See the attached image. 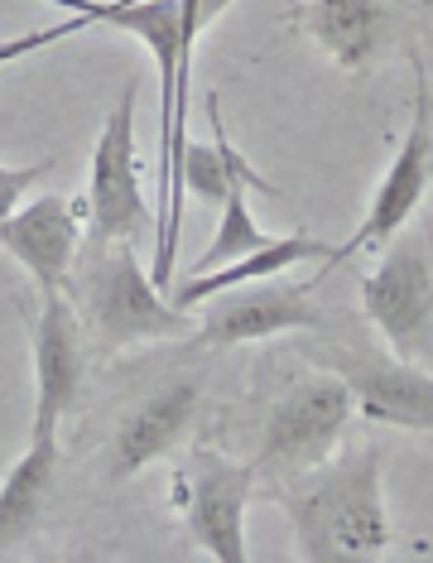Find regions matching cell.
<instances>
[{
	"label": "cell",
	"mask_w": 433,
	"mask_h": 563,
	"mask_svg": "<svg viewBox=\"0 0 433 563\" xmlns=\"http://www.w3.org/2000/svg\"><path fill=\"white\" fill-rule=\"evenodd\" d=\"M386 448L352 443L342 457H327L299 477L270 482L256 496L275 501L289 516L295 549L309 563H342V559H371L390 544L386 492Z\"/></svg>",
	"instance_id": "1"
},
{
	"label": "cell",
	"mask_w": 433,
	"mask_h": 563,
	"mask_svg": "<svg viewBox=\"0 0 433 563\" xmlns=\"http://www.w3.org/2000/svg\"><path fill=\"white\" fill-rule=\"evenodd\" d=\"M68 289L78 294V318L92 328L97 352L184 338L193 328L188 309H178L169 294L155 285V275L140 265L135 241H111V246L87 241L82 271L68 275Z\"/></svg>",
	"instance_id": "2"
},
{
	"label": "cell",
	"mask_w": 433,
	"mask_h": 563,
	"mask_svg": "<svg viewBox=\"0 0 433 563\" xmlns=\"http://www.w3.org/2000/svg\"><path fill=\"white\" fill-rule=\"evenodd\" d=\"M356 415V400L347 390L342 376H309V380H295L279 400L270 405L265 415V429H260V443H256V492L270 482H285V477H299L318 463L333 457V448L342 443Z\"/></svg>",
	"instance_id": "3"
},
{
	"label": "cell",
	"mask_w": 433,
	"mask_h": 563,
	"mask_svg": "<svg viewBox=\"0 0 433 563\" xmlns=\"http://www.w3.org/2000/svg\"><path fill=\"white\" fill-rule=\"evenodd\" d=\"M135 97L140 87L125 82L101 121L92 150V178H87V241L111 246V241H140L155 232V212L140 194V164H135Z\"/></svg>",
	"instance_id": "4"
},
{
	"label": "cell",
	"mask_w": 433,
	"mask_h": 563,
	"mask_svg": "<svg viewBox=\"0 0 433 563\" xmlns=\"http://www.w3.org/2000/svg\"><path fill=\"white\" fill-rule=\"evenodd\" d=\"M429 178H433V92L424 82V68H419L414 58V117H410V135L400 140V150H395L390 169L386 178H380L371 208H366L362 227L342 241V246H333V255L323 261V271H318V279L333 275V265H342L347 255L356 251H386L395 236L410 227V217L419 212V202H424L429 194ZM313 279V285H318Z\"/></svg>",
	"instance_id": "5"
},
{
	"label": "cell",
	"mask_w": 433,
	"mask_h": 563,
	"mask_svg": "<svg viewBox=\"0 0 433 563\" xmlns=\"http://www.w3.org/2000/svg\"><path fill=\"white\" fill-rule=\"evenodd\" d=\"M318 366L347 380L356 415L371 424L433 433V376L395 352H376L362 342H327V347H303Z\"/></svg>",
	"instance_id": "6"
},
{
	"label": "cell",
	"mask_w": 433,
	"mask_h": 563,
	"mask_svg": "<svg viewBox=\"0 0 433 563\" xmlns=\"http://www.w3.org/2000/svg\"><path fill=\"white\" fill-rule=\"evenodd\" d=\"M174 486L184 501V525L202 554L246 563V506L256 501V463H232L212 448H193Z\"/></svg>",
	"instance_id": "7"
},
{
	"label": "cell",
	"mask_w": 433,
	"mask_h": 563,
	"mask_svg": "<svg viewBox=\"0 0 433 563\" xmlns=\"http://www.w3.org/2000/svg\"><path fill=\"white\" fill-rule=\"evenodd\" d=\"M362 309L395 356L414 362L433 352V271L419 241L386 246V261L362 285Z\"/></svg>",
	"instance_id": "8"
},
{
	"label": "cell",
	"mask_w": 433,
	"mask_h": 563,
	"mask_svg": "<svg viewBox=\"0 0 433 563\" xmlns=\"http://www.w3.org/2000/svg\"><path fill=\"white\" fill-rule=\"evenodd\" d=\"M313 285H279L275 275L246 279L236 289H222L198 328V342L208 347H241V342H265L279 332H318L327 328V313L309 299Z\"/></svg>",
	"instance_id": "9"
},
{
	"label": "cell",
	"mask_w": 433,
	"mask_h": 563,
	"mask_svg": "<svg viewBox=\"0 0 433 563\" xmlns=\"http://www.w3.org/2000/svg\"><path fill=\"white\" fill-rule=\"evenodd\" d=\"M87 371L82 318L63 299V289H40V318H34V424L30 439H58V424L78 405Z\"/></svg>",
	"instance_id": "10"
},
{
	"label": "cell",
	"mask_w": 433,
	"mask_h": 563,
	"mask_svg": "<svg viewBox=\"0 0 433 563\" xmlns=\"http://www.w3.org/2000/svg\"><path fill=\"white\" fill-rule=\"evenodd\" d=\"M198 380H169L159 386L149 400H140L131 415L121 419V429L111 433V448H107V477L111 482H125L135 472H145L149 463L169 457L178 443L188 439L198 419Z\"/></svg>",
	"instance_id": "11"
},
{
	"label": "cell",
	"mask_w": 433,
	"mask_h": 563,
	"mask_svg": "<svg viewBox=\"0 0 433 563\" xmlns=\"http://www.w3.org/2000/svg\"><path fill=\"white\" fill-rule=\"evenodd\" d=\"M78 246H82L78 208L58 194L34 198L30 208H15L0 222V251L15 255L40 289H68Z\"/></svg>",
	"instance_id": "12"
},
{
	"label": "cell",
	"mask_w": 433,
	"mask_h": 563,
	"mask_svg": "<svg viewBox=\"0 0 433 563\" xmlns=\"http://www.w3.org/2000/svg\"><path fill=\"white\" fill-rule=\"evenodd\" d=\"M295 20L347 73L371 68V58L380 54V44L390 34V20L376 0H309L303 10H295Z\"/></svg>",
	"instance_id": "13"
},
{
	"label": "cell",
	"mask_w": 433,
	"mask_h": 563,
	"mask_svg": "<svg viewBox=\"0 0 433 563\" xmlns=\"http://www.w3.org/2000/svg\"><path fill=\"white\" fill-rule=\"evenodd\" d=\"M54 482H58V439H30L24 457L0 482V549H15L40 530Z\"/></svg>",
	"instance_id": "14"
},
{
	"label": "cell",
	"mask_w": 433,
	"mask_h": 563,
	"mask_svg": "<svg viewBox=\"0 0 433 563\" xmlns=\"http://www.w3.org/2000/svg\"><path fill=\"white\" fill-rule=\"evenodd\" d=\"M327 255H333V246H327V241H318V236H303V232L299 236H279V241H270V246L246 251V255H236V261L216 265V271L188 275L184 285L169 294V299L178 303V309H198V303L216 299L222 289H236V285H246V279L279 275V271H289V265H299V261H327Z\"/></svg>",
	"instance_id": "15"
},
{
	"label": "cell",
	"mask_w": 433,
	"mask_h": 563,
	"mask_svg": "<svg viewBox=\"0 0 433 563\" xmlns=\"http://www.w3.org/2000/svg\"><path fill=\"white\" fill-rule=\"evenodd\" d=\"M256 188V194H279L275 184H265V178L251 169L246 159H241V150H232V174H226V194H222V217H216V232L208 241V251L193 261V275L202 271H216V265H226V261H236V255H246V251H260V246H270L275 236H265L260 227H256V217H251L246 208V194Z\"/></svg>",
	"instance_id": "16"
},
{
	"label": "cell",
	"mask_w": 433,
	"mask_h": 563,
	"mask_svg": "<svg viewBox=\"0 0 433 563\" xmlns=\"http://www.w3.org/2000/svg\"><path fill=\"white\" fill-rule=\"evenodd\" d=\"M82 30H92V20L73 15V20L54 24V30H30V34H20V40H0V68H5V63H15V58H30V54H40V48H48V44H63V40H73V34H82Z\"/></svg>",
	"instance_id": "17"
},
{
	"label": "cell",
	"mask_w": 433,
	"mask_h": 563,
	"mask_svg": "<svg viewBox=\"0 0 433 563\" xmlns=\"http://www.w3.org/2000/svg\"><path fill=\"white\" fill-rule=\"evenodd\" d=\"M48 169H54L48 159H34V164H24V169H5V164H0V222H5V217L20 208L24 194H30V188L40 184Z\"/></svg>",
	"instance_id": "18"
}]
</instances>
